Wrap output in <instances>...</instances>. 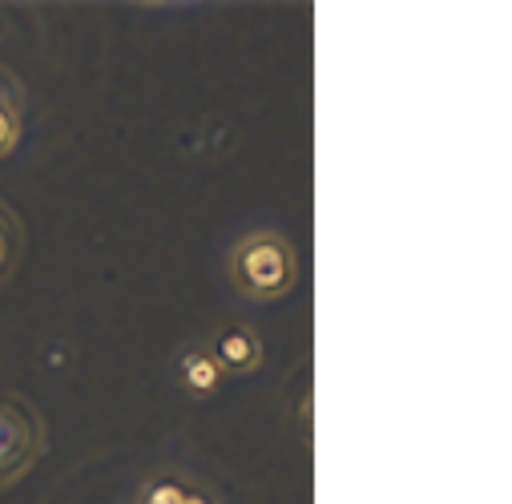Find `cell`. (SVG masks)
<instances>
[{"instance_id":"obj_1","label":"cell","mask_w":512,"mask_h":504,"mask_svg":"<svg viewBox=\"0 0 512 504\" xmlns=\"http://www.w3.org/2000/svg\"><path fill=\"white\" fill-rule=\"evenodd\" d=\"M230 275L246 299H283L299 279L295 246L283 234H246L230 255Z\"/></svg>"},{"instance_id":"obj_2","label":"cell","mask_w":512,"mask_h":504,"mask_svg":"<svg viewBox=\"0 0 512 504\" xmlns=\"http://www.w3.org/2000/svg\"><path fill=\"white\" fill-rule=\"evenodd\" d=\"M41 452H45L41 416L17 396H0V488L17 484L37 464Z\"/></svg>"},{"instance_id":"obj_3","label":"cell","mask_w":512,"mask_h":504,"mask_svg":"<svg viewBox=\"0 0 512 504\" xmlns=\"http://www.w3.org/2000/svg\"><path fill=\"white\" fill-rule=\"evenodd\" d=\"M210 359L218 363V371H230V375H246L259 367L263 359V343L250 327H226L218 339H214V351Z\"/></svg>"},{"instance_id":"obj_4","label":"cell","mask_w":512,"mask_h":504,"mask_svg":"<svg viewBox=\"0 0 512 504\" xmlns=\"http://www.w3.org/2000/svg\"><path fill=\"white\" fill-rule=\"evenodd\" d=\"M178 371H182V388L194 392V396H210L222 384V371H218V363L206 351H186Z\"/></svg>"},{"instance_id":"obj_5","label":"cell","mask_w":512,"mask_h":504,"mask_svg":"<svg viewBox=\"0 0 512 504\" xmlns=\"http://www.w3.org/2000/svg\"><path fill=\"white\" fill-rule=\"evenodd\" d=\"M21 142V97L13 81L0 73V158H9Z\"/></svg>"},{"instance_id":"obj_6","label":"cell","mask_w":512,"mask_h":504,"mask_svg":"<svg viewBox=\"0 0 512 504\" xmlns=\"http://www.w3.org/2000/svg\"><path fill=\"white\" fill-rule=\"evenodd\" d=\"M17 263H21V222L13 218L9 206H0V283H9Z\"/></svg>"},{"instance_id":"obj_7","label":"cell","mask_w":512,"mask_h":504,"mask_svg":"<svg viewBox=\"0 0 512 504\" xmlns=\"http://www.w3.org/2000/svg\"><path fill=\"white\" fill-rule=\"evenodd\" d=\"M138 504H210L198 488H190V484H182V480H150L146 488H142V500Z\"/></svg>"}]
</instances>
